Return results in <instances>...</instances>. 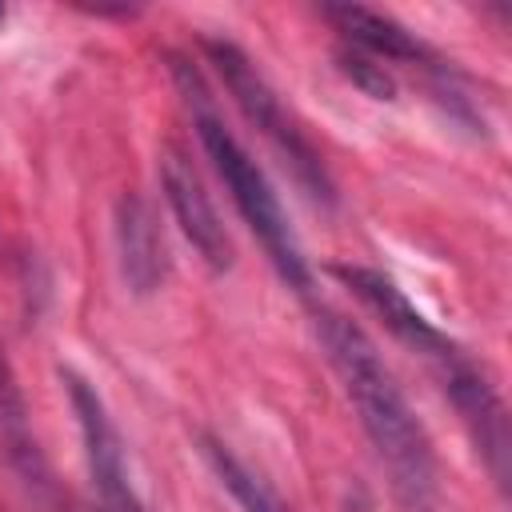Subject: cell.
Instances as JSON below:
<instances>
[{"label":"cell","mask_w":512,"mask_h":512,"mask_svg":"<svg viewBox=\"0 0 512 512\" xmlns=\"http://www.w3.org/2000/svg\"><path fill=\"white\" fill-rule=\"evenodd\" d=\"M316 336L328 352V364L336 368V376L344 384V396L352 400V408L360 416L364 436L372 440V448L388 472L396 500L408 512H432L436 508V452H432L428 428L412 412L392 368L380 360V352L364 336V328L340 312H320Z\"/></svg>","instance_id":"6da1fadb"},{"label":"cell","mask_w":512,"mask_h":512,"mask_svg":"<svg viewBox=\"0 0 512 512\" xmlns=\"http://www.w3.org/2000/svg\"><path fill=\"white\" fill-rule=\"evenodd\" d=\"M172 80H176V88H180V96H184V104L192 112V128L200 136V148L212 160L216 176L224 180L236 212L244 216V224L264 244L268 260L276 264V272L284 276V284L296 288V292H308L312 288V272H308L304 248H300V240H296V232L288 224V212H284L276 188L268 184V176L260 172V164L232 136V128L220 120L200 68L192 60H184V56H172Z\"/></svg>","instance_id":"7a4b0ae2"},{"label":"cell","mask_w":512,"mask_h":512,"mask_svg":"<svg viewBox=\"0 0 512 512\" xmlns=\"http://www.w3.org/2000/svg\"><path fill=\"white\" fill-rule=\"evenodd\" d=\"M204 52H208L216 76L224 80L228 96L244 112V120L280 152V160L292 168V176L308 192V200L320 204V208H332L336 204V184L328 176V164L316 152L312 136L300 128V120L284 108V100L276 96V88L264 80V72L232 40H204Z\"/></svg>","instance_id":"3957f363"},{"label":"cell","mask_w":512,"mask_h":512,"mask_svg":"<svg viewBox=\"0 0 512 512\" xmlns=\"http://www.w3.org/2000/svg\"><path fill=\"white\" fill-rule=\"evenodd\" d=\"M64 384H68V400H72V412H76V424H80L96 512H148L144 500L136 496L132 480H128L124 440H120L100 392L76 372H64Z\"/></svg>","instance_id":"277c9868"},{"label":"cell","mask_w":512,"mask_h":512,"mask_svg":"<svg viewBox=\"0 0 512 512\" xmlns=\"http://www.w3.org/2000/svg\"><path fill=\"white\" fill-rule=\"evenodd\" d=\"M332 276H336L340 284H348V288L360 296V304L372 308V312L384 320V328H388L400 344H408L416 356H424V360L432 364L436 380H440L444 372H452L456 364L468 360V352H464L448 332H440V328L396 288L392 276H384V272H376V268H360V264H336Z\"/></svg>","instance_id":"5b68a950"},{"label":"cell","mask_w":512,"mask_h":512,"mask_svg":"<svg viewBox=\"0 0 512 512\" xmlns=\"http://www.w3.org/2000/svg\"><path fill=\"white\" fill-rule=\"evenodd\" d=\"M160 188L168 196V208H172L180 232L192 240V248L204 256V264L224 272L232 264V240H228V232L216 216L212 196L204 192L200 172L192 168V160L176 144H168L164 156H160Z\"/></svg>","instance_id":"8992f818"},{"label":"cell","mask_w":512,"mask_h":512,"mask_svg":"<svg viewBox=\"0 0 512 512\" xmlns=\"http://www.w3.org/2000/svg\"><path fill=\"white\" fill-rule=\"evenodd\" d=\"M116 248H120V268H124V280L136 296H148L164 284L168 276V248H164V236L156 228V216L152 208L128 192L120 196L116 204Z\"/></svg>","instance_id":"52a82bcc"},{"label":"cell","mask_w":512,"mask_h":512,"mask_svg":"<svg viewBox=\"0 0 512 512\" xmlns=\"http://www.w3.org/2000/svg\"><path fill=\"white\" fill-rule=\"evenodd\" d=\"M324 16L336 24V32L364 56L372 60H408V64H424L432 60L428 44L408 32L400 20L376 12V8H364V4H328Z\"/></svg>","instance_id":"ba28073f"},{"label":"cell","mask_w":512,"mask_h":512,"mask_svg":"<svg viewBox=\"0 0 512 512\" xmlns=\"http://www.w3.org/2000/svg\"><path fill=\"white\" fill-rule=\"evenodd\" d=\"M204 456H208V464H212V472L220 476V484L232 492V500L244 508V512H292L244 460H236L232 452H228V444H220V440H212V436H204Z\"/></svg>","instance_id":"9c48e42d"},{"label":"cell","mask_w":512,"mask_h":512,"mask_svg":"<svg viewBox=\"0 0 512 512\" xmlns=\"http://www.w3.org/2000/svg\"><path fill=\"white\" fill-rule=\"evenodd\" d=\"M336 68H340L364 96H372V100H396V80H392V72H388L380 60H372V56H364V52H356V48H340V52H336Z\"/></svg>","instance_id":"30bf717a"},{"label":"cell","mask_w":512,"mask_h":512,"mask_svg":"<svg viewBox=\"0 0 512 512\" xmlns=\"http://www.w3.org/2000/svg\"><path fill=\"white\" fill-rule=\"evenodd\" d=\"M24 428H32L28 424V408H24V396H20L16 376L8 368V356L0 348V436H16Z\"/></svg>","instance_id":"8fae6325"},{"label":"cell","mask_w":512,"mask_h":512,"mask_svg":"<svg viewBox=\"0 0 512 512\" xmlns=\"http://www.w3.org/2000/svg\"><path fill=\"white\" fill-rule=\"evenodd\" d=\"M0 24H4V4H0Z\"/></svg>","instance_id":"7c38bea8"}]
</instances>
